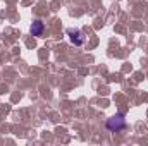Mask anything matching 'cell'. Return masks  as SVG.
I'll return each instance as SVG.
<instances>
[{"label":"cell","mask_w":148,"mask_h":146,"mask_svg":"<svg viewBox=\"0 0 148 146\" xmlns=\"http://www.w3.org/2000/svg\"><path fill=\"white\" fill-rule=\"evenodd\" d=\"M124 126H126V120H124V115H114L112 119L107 120V127L110 129V131H121V129H124Z\"/></svg>","instance_id":"1"},{"label":"cell","mask_w":148,"mask_h":146,"mask_svg":"<svg viewBox=\"0 0 148 146\" xmlns=\"http://www.w3.org/2000/svg\"><path fill=\"white\" fill-rule=\"evenodd\" d=\"M31 33H33V36H40L43 33V23L41 21H35L31 24Z\"/></svg>","instance_id":"2"},{"label":"cell","mask_w":148,"mask_h":146,"mask_svg":"<svg viewBox=\"0 0 148 146\" xmlns=\"http://www.w3.org/2000/svg\"><path fill=\"white\" fill-rule=\"evenodd\" d=\"M69 36H71V41L74 45H81L84 41V38H83V35L79 31H69Z\"/></svg>","instance_id":"3"}]
</instances>
